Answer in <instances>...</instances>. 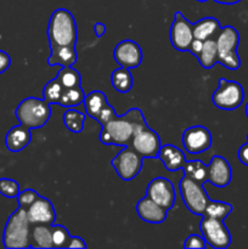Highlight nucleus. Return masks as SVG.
Listing matches in <instances>:
<instances>
[{
	"label": "nucleus",
	"mask_w": 248,
	"mask_h": 249,
	"mask_svg": "<svg viewBox=\"0 0 248 249\" xmlns=\"http://www.w3.org/2000/svg\"><path fill=\"white\" fill-rule=\"evenodd\" d=\"M113 57L121 67L136 68L142 61V50L136 41L125 39L117 44L113 51Z\"/></svg>",
	"instance_id": "nucleus-14"
},
{
	"label": "nucleus",
	"mask_w": 248,
	"mask_h": 249,
	"mask_svg": "<svg viewBox=\"0 0 248 249\" xmlns=\"http://www.w3.org/2000/svg\"><path fill=\"white\" fill-rule=\"evenodd\" d=\"M31 129L22 125V124L12 126L5 136V145H6L7 150L11 151V152H19L24 147H27L31 143Z\"/></svg>",
	"instance_id": "nucleus-19"
},
{
	"label": "nucleus",
	"mask_w": 248,
	"mask_h": 249,
	"mask_svg": "<svg viewBox=\"0 0 248 249\" xmlns=\"http://www.w3.org/2000/svg\"><path fill=\"white\" fill-rule=\"evenodd\" d=\"M77 23L68 10L57 9L51 14L48 27V38L51 46H75Z\"/></svg>",
	"instance_id": "nucleus-2"
},
{
	"label": "nucleus",
	"mask_w": 248,
	"mask_h": 249,
	"mask_svg": "<svg viewBox=\"0 0 248 249\" xmlns=\"http://www.w3.org/2000/svg\"><path fill=\"white\" fill-rule=\"evenodd\" d=\"M169 38L172 45L177 51H190L195 39L192 23L180 11L175 12V18L169 31Z\"/></svg>",
	"instance_id": "nucleus-10"
},
{
	"label": "nucleus",
	"mask_w": 248,
	"mask_h": 249,
	"mask_svg": "<svg viewBox=\"0 0 248 249\" xmlns=\"http://www.w3.org/2000/svg\"><path fill=\"white\" fill-rule=\"evenodd\" d=\"M19 192H21V190H19L18 182L9 179V178L0 179V195H2L6 198H16Z\"/></svg>",
	"instance_id": "nucleus-33"
},
{
	"label": "nucleus",
	"mask_w": 248,
	"mask_h": 249,
	"mask_svg": "<svg viewBox=\"0 0 248 249\" xmlns=\"http://www.w3.org/2000/svg\"><path fill=\"white\" fill-rule=\"evenodd\" d=\"M190 51L198 58L199 65L206 70H211L219 62L218 46H216L215 38L204 41L194 39Z\"/></svg>",
	"instance_id": "nucleus-15"
},
{
	"label": "nucleus",
	"mask_w": 248,
	"mask_h": 249,
	"mask_svg": "<svg viewBox=\"0 0 248 249\" xmlns=\"http://www.w3.org/2000/svg\"><path fill=\"white\" fill-rule=\"evenodd\" d=\"M96 121L101 124V143L122 147L130 145L135 134L147 125L140 108H130L123 116H118L109 105L105 107Z\"/></svg>",
	"instance_id": "nucleus-1"
},
{
	"label": "nucleus",
	"mask_w": 248,
	"mask_h": 249,
	"mask_svg": "<svg viewBox=\"0 0 248 249\" xmlns=\"http://www.w3.org/2000/svg\"><path fill=\"white\" fill-rule=\"evenodd\" d=\"M62 121L66 128L70 131H72L74 134L82 133V130L84 129L85 114L71 107L70 109H67L63 113Z\"/></svg>",
	"instance_id": "nucleus-27"
},
{
	"label": "nucleus",
	"mask_w": 248,
	"mask_h": 249,
	"mask_svg": "<svg viewBox=\"0 0 248 249\" xmlns=\"http://www.w3.org/2000/svg\"><path fill=\"white\" fill-rule=\"evenodd\" d=\"M215 2H219V4H225V5H232L237 4L241 0H214Z\"/></svg>",
	"instance_id": "nucleus-40"
},
{
	"label": "nucleus",
	"mask_w": 248,
	"mask_h": 249,
	"mask_svg": "<svg viewBox=\"0 0 248 249\" xmlns=\"http://www.w3.org/2000/svg\"><path fill=\"white\" fill-rule=\"evenodd\" d=\"M247 141H248V135H247Z\"/></svg>",
	"instance_id": "nucleus-43"
},
{
	"label": "nucleus",
	"mask_w": 248,
	"mask_h": 249,
	"mask_svg": "<svg viewBox=\"0 0 248 249\" xmlns=\"http://www.w3.org/2000/svg\"><path fill=\"white\" fill-rule=\"evenodd\" d=\"M182 169H184L185 175H187L191 179L196 180V181L201 182L203 185L208 182V167L204 163H202L201 160H190V162L186 160Z\"/></svg>",
	"instance_id": "nucleus-26"
},
{
	"label": "nucleus",
	"mask_w": 248,
	"mask_h": 249,
	"mask_svg": "<svg viewBox=\"0 0 248 249\" xmlns=\"http://www.w3.org/2000/svg\"><path fill=\"white\" fill-rule=\"evenodd\" d=\"M65 87L61 84L57 78L51 79L43 89V99L50 105H60V100L62 97Z\"/></svg>",
	"instance_id": "nucleus-28"
},
{
	"label": "nucleus",
	"mask_w": 248,
	"mask_h": 249,
	"mask_svg": "<svg viewBox=\"0 0 248 249\" xmlns=\"http://www.w3.org/2000/svg\"><path fill=\"white\" fill-rule=\"evenodd\" d=\"M212 142L213 138L206 126H191L182 134V145L190 155H199L204 152L211 147Z\"/></svg>",
	"instance_id": "nucleus-12"
},
{
	"label": "nucleus",
	"mask_w": 248,
	"mask_h": 249,
	"mask_svg": "<svg viewBox=\"0 0 248 249\" xmlns=\"http://www.w3.org/2000/svg\"><path fill=\"white\" fill-rule=\"evenodd\" d=\"M206 246H207V243H206V241H204L203 236H198V235H190L184 242L185 248L204 249L206 248Z\"/></svg>",
	"instance_id": "nucleus-35"
},
{
	"label": "nucleus",
	"mask_w": 248,
	"mask_h": 249,
	"mask_svg": "<svg viewBox=\"0 0 248 249\" xmlns=\"http://www.w3.org/2000/svg\"><path fill=\"white\" fill-rule=\"evenodd\" d=\"M237 157L242 164L247 165L248 167V141L245 143V145L241 146L240 150H238L237 152Z\"/></svg>",
	"instance_id": "nucleus-37"
},
{
	"label": "nucleus",
	"mask_w": 248,
	"mask_h": 249,
	"mask_svg": "<svg viewBox=\"0 0 248 249\" xmlns=\"http://www.w3.org/2000/svg\"><path fill=\"white\" fill-rule=\"evenodd\" d=\"M146 196L152 198L162 207L169 211L175 203V189L173 182L167 178H156L148 184Z\"/></svg>",
	"instance_id": "nucleus-13"
},
{
	"label": "nucleus",
	"mask_w": 248,
	"mask_h": 249,
	"mask_svg": "<svg viewBox=\"0 0 248 249\" xmlns=\"http://www.w3.org/2000/svg\"><path fill=\"white\" fill-rule=\"evenodd\" d=\"M83 104H84L85 112H87L88 116L94 119L99 118L105 107L108 106L106 95L100 90H94L90 94H88Z\"/></svg>",
	"instance_id": "nucleus-24"
},
{
	"label": "nucleus",
	"mask_w": 248,
	"mask_h": 249,
	"mask_svg": "<svg viewBox=\"0 0 248 249\" xmlns=\"http://www.w3.org/2000/svg\"><path fill=\"white\" fill-rule=\"evenodd\" d=\"M51 53L48 58L49 66L71 67L77 62L78 53L75 46H51Z\"/></svg>",
	"instance_id": "nucleus-21"
},
{
	"label": "nucleus",
	"mask_w": 248,
	"mask_h": 249,
	"mask_svg": "<svg viewBox=\"0 0 248 249\" xmlns=\"http://www.w3.org/2000/svg\"><path fill=\"white\" fill-rule=\"evenodd\" d=\"M29 240H31L32 248H53L51 225H45V224L31 225Z\"/></svg>",
	"instance_id": "nucleus-23"
},
{
	"label": "nucleus",
	"mask_w": 248,
	"mask_h": 249,
	"mask_svg": "<svg viewBox=\"0 0 248 249\" xmlns=\"http://www.w3.org/2000/svg\"><path fill=\"white\" fill-rule=\"evenodd\" d=\"M220 28V23L214 17H204V18L198 19V21L192 24L194 38L201 41L215 38Z\"/></svg>",
	"instance_id": "nucleus-22"
},
{
	"label": "nucleus",
	"mask_w": 248,
	"mask_h": 249,
	"mask_svg": "<svg viewBox=\"0 0 248 249\" xmlns=\"http://www.w3.org/2000/svg\"><path fill=\"white\" fill-rule=\"evenodd\" d=\"M218 46L219 62L225 68L236 71L240 68L241 60L237 53V46L240 43V34L232 26L221 27L215 36Z\"/></svg>",
	"instance_id": "nucleus-5"
},
{
	"label": "nucleus",
	"mask_w": 248,
	"mask_h": 249,
	"mask_svg": "<svg viewBox=\"0 0 248 249\" xmlns=\"http://www.w3.org/2000/svg\"><path fill=\"white\" fill-rule=\"evenodd\" d=\"M27 212V216L31 223L33 224H45L53 225L56 220V212L50 199L39 196L38 199L32 204Z\"/></svg>",
	"instance_id": "nucleus-16"
},
{
	"label": "nucleus",
	"mask_w": 248,
	"mask_h": 249,
	"mask_svg": "<svg viewBox=\"0 0 248 249\" xmlns=\"http://www.w3.org/2000/svg\"><path fill=\"white\" fill-rule=\"evenodd\" d=\"M212 100L218 108L232 111L242 105L245 100V91L240 83L220 78L218 88L214 91Z\"/></svg>",
	"instance_id": "nucleus-7"
},
{
	"label": "nucleus",
	"mask_w": 248,
	"mask_h": 249,
	"mask_svg": "<svg viewBox=\"0 0 248 249\" xmlns=\"http://www.w3.org/2000/svg\"><path fill=\"white\" fill-rule=\"evenodd\" d=\"M58 80L61 82V84L66 88V89H72V88L80 87V82H82V78H80L79 72L77 70L71 66V67H62L60 70V72L56 75Z\"/></svg>",
	"instance_id": "nucleus-30"
},
{
	"label": "nucleus",
	"mask_w": 248,
	"mask_h": 249,
	"mask_svg": "<svg viewBox=\"0 0 248 249\" xmlns=\"http://www.w3.org/2000/svg\"><path fill=\"white\" fill-rule=\"evenodd\" d=\"M15 116L19 124L28 129H38L45 125L51 117V105L44 99L27 97L17 106Z\"/></svg>",
	"instance_id": "nucleus-4"
},
{
	"label": "nucleus",
	"mask_w": 248,
	"mask_h": 249,
	"mask_svg": "<svg viewBox=\"0 0 248 249\" xmlns=\"http://www.w3.org/2000/svg\"><path fill=\"white\" fill-rule=\"evenodd\" d=\"M31 223L27 212L18 207L6 221L2 235L4 247L7 249H24L31 247Z\"/></svg>",
	"instance_id": "nucleus-3"
},
{
	"label": "nucleus",
	"mask_w": 248,
	"mask_h": 249,
	"mask_svg": "<svg viewBox=\"0 0 248 249\" xmlns=\"http://www.w3.org/2000/svg\"><path fill=\"white\" fill-rule=\"evenodd\" d=\"M67 248H87V243H85V241L82 237H78V236L72 237L71 236V240Z\"/></svg>",
	"instance_id": "nucleus-38"
},
{
	"label": "nucleus",
	"mask_w": 248,
	"mask_h": 249,
	"mask_svg": "<svg viewBox=\"0 0 248 249\" xmlns=\"http://www.w3.org/2000/svg\"><path fill=\"white\" fill-rule=\"evenodd\" d=\"M130 146L142 158H157L162 145L158 134L146 125L135 134Z\"/></svg>",
	"instance_id": "nucleus-11"
},
{
	"label": "nucleus",
	"mask_w": 248,
	"mask_h": 249,
	"mask_svg": "<svg viewBox=\"0 0 248 249\" xmlns=\"http://www.w3.org/2000/svg\"><path fill=\"white\" fill-rule=\"evenodd\" d=\"M85 95L83 92L82 88H72V89H66L63 90L62 97L60 100V106L63 107H75L79 106L84 102Z\"/></svg>",
	"instance_id": "nucleus-31"
},
{
	"label": "nucleus",
	"mask_w": 248,
	"mask_h": 249,
	"mask_svg": "<svg viewBox=\"0 0 248 249\" xmlns=\"http://www.w3.org/2000/svg\"><path fill=\"white\" fill-rule=\"evenodd\" d=\"M111 165L122 180H131L141 172L142 157L130 145L124 146L123 150L111 160Z\"/></svg>",
	"instance_id": "nucleus-9"
},
{
	"label": "nucleus",
	"mask_w": 248,
	"mask_h": 249,
	"mask_svg": "<svg viewBox=\"0 0 248 249\" xmlns=\"http://www.w3.org/2000/svg\"><path fill=\"white\" fill-rule=\"evenodd\" d=\"M157 158H159L160 162L169 172H177V170L182 169L186 163L184 152L174 145L160 146Z\"/></svg>",
	"instance_id": "nucleus-20"
},
{
	"label": "nucleus",
	"mask_w": 248,
	"mask_h": 249,
	"mask_svg": "<svg viewBox=\"0 0 248 249\" xmlns=\"http://www.w3.org/2000/svg\"><path fill=\"white\" fill-rule=\"evenodd\" d=\"M199 230L208 246L215 249H225L230 246L231 235L224 220L203 216L199 223Z\"/></svg>",
	"instance_id": "nucleus-8"
},
{
	"label": "nucleus",
	"mask_w": 248,
	"mask_h": 249,
	"mask_svg": "<svg viewBox=\"0 0 248 249\" xmlns=\"http://www.w3.org/2000/svg\"><path fill=\"white\" fill-rule=\"evenodd\" d=\"M39 196L40 195L36 191H34L33 189H26L24 191H21L18 196L16 197L17 202H18V207L23 208L24 211H28L29 207L38 199Z\"/></svg>",
	"instance_id": "nucleus-34"
},
{
	"label": "nucleus",
	"mask_w": 248,
	"mask_h": 249,
	"mask_svg": "<svg viewBox=\"0 0 248 249\" xmlns=\"http://www.w3.org/2000/svg\"><path fill=\"white\" fill-rule=\"evenodd\" d=\"M111 84L118 92L125 94L133 88V75L129 68L119 67L112 72Z\"/></svg>",
	"instance_id": "nucleus-25"
},
{
	"label": "nucleus",
	"mask_w": 248,
	"mask_h": 249,
	"mask_svg": "<svg viewBox=\"0 0 248 249\" xmlns=\"http://www.w3.org/2000/svg\"><path fill=\"white\" fill-rule=\"evenodd\" d=\"M10 66H11V57H10V55L5 53V51L0 50V74L9 70Z\"/></svg>",
	"instance_id": "nucleus-36"
},
{
	"label": "nucleus",
	"mask_w": 248,
	"mask_h": 249,
	"mask_svg": "<svg viewBox=\"0 0 248 249\" xmlns=\"http://www.w3.org/2000/svg\"><path fill=\"white\" fill-rule=\"evenodd\" d=\"M136 212L141 220L150 224H160L165 221L168 215V209L158 204L148 196L141 198L136 204Z\"/></svg>",
	"instance_id": "nucleus-18"
},
{
	"label": "nucleus",
	"mask_w": 248,
	"mask_h": 249,
	"mask_svg": "<svg viewBox=\"0 0 248 249\" xmlns=\"http://www.w3.org/2000/svg\"><path fill=\"white\" fill-rule=\"evenodd\" d=\"M179 191L186 208L192 214L203 216L204 209L211 201L203 184L184 175L179 182Z\"/></svg>",
	"instance_id": "nucleus-6"
},
{
	"label": "nucleus",
	"mask_w": 248,
	"mask_h": 249,
	"mask_svg": "<svg viewBox=\"0 0 248 249\" xmlns=\"http://www.w3.org/2000/svg\"><path fill=\"white\" fill-rule=\"evenodd\" d=\"M246 116H247V118H248V102H247V105H246Z\"/></svg>",
	"instance_id": "nucleus-41"
},
{
	"label": "nucleus",
	"mask_w": 248,
	"mask_h": 249,
	"mask_svg": "<svg viewBox=\"0 0 248 249\" xmlns=\"http://www.w3.org/2000/svg\"><path fill=\"white\" fill-rule=\"evenodd\" d=\"M106 31H107L106 26H105L104 23H101V22H97V23L94 24V32L99 38L104 36V34L106 33Z\"/></svg>",
	"instance_id": "nucleus-39"
},
{
	"label": "nucleus",
	"mask_w": 248,
	"mask_h": 249,
	"mask_svg": "<svg viewBox=\"0 0 248 249\" xmlns=\"http://www.w3.org/2000/svg\"><path fill=\"white\" fill-rule=\"evenodd\" d=\"M233 207L231 204L226 203V202H218V201H209L207 204L206 209H204L203 216H208V218H215L224 220L229 214L232 212Z\"/></svg>",
	"instance_id": "nucleus-29"
},
{
	"label": "nucleus",
	"mask_w": 248,
	"mask_h": 249,
	"mask_svg": "<svg viewBox=\"0 0 248 249\" xmlns=\"http://www.w3.org/2000/svg\"><path fill=\"white\" fill-rule=\"evenodd\" d=\"M208 182L216 187L228 186L232 179V169L221 156H214L208 165Z\"/></svg>",
	"instance_id": "nucleus-17"
},
{
	"label": "nucleus",
	"mask_w": 248,
	"mask_h": 249,
	"mask_svg": "<svg viewBox=\"0 0 248 249\" xmlns=\"http://www.w3.org/2000/svg\"><path fill=\"white\" fill-rule=\"evenodd\" d=\"M197 1H199V2H204V1H208V0H197Z\"/></svg>",
	"instance_id": "nucleus-42"
},
{
	"label": "nucleus",
	"mask_w": 248,
	"mask_h": 249,
	"mask_svg": "<svg viewBox=\"0 0 248 249\" xmlns=\"http://www.w3.org/2000/svg\"><path fill=\"white\" fill-rule=\"evenodd\" d=\"M51 231H53V248H67L70 243L71 235L67 229L62 225H51Z\"/></svg>",
	"instance_id": "nucleus-32"
}]
</instances>
